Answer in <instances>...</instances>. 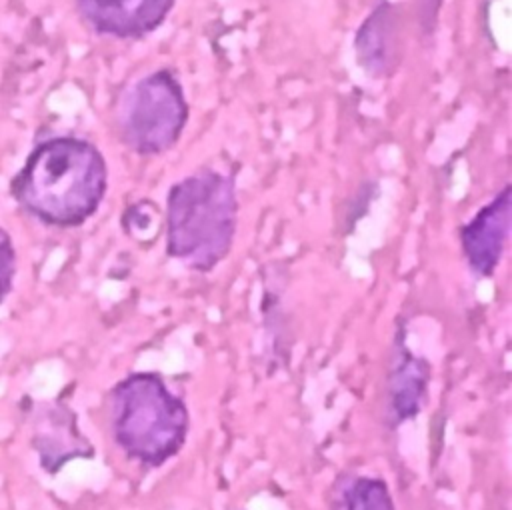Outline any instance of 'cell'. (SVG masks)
Returning a JSON list of instances; mask_svg holds the SVG:
<instances>
[{"instance_id":"obj_1","label":"cell","mask_w":512,"mask_h":510,"mask_svg":"<svg viewBox=\"0 0 512 510\" xmlns=\"http://www.w3.org/2000/svg\"><path fill=\"white\" fill-rule=\"evenodd\" d=\"M108 166L88 140L58 136L38 144L14 178L18 204L48 226L84 224L102 204Z\"/></svg>"},{"instance_id":"obj_2","label":"cell","mask_w":512,"mask_h":510,"mask_svg":"<svg viewBox=\"0 0 512 510\" xmlns=\"http://www.w3.org/2000/svg\"><path fill=\"white\" fill-rule=\"evenodd\" d=\"M166 254L196 272L214 270L232 250L238 228L236 180L200 168L174 182L164 210Z\"/></svg>"},{"instance_id":"obj_3","label":"cell","mask_w":512,"mask_h":510,"mask_svg":"<svg viewBox=\"0 0 512 510\" xmlns=\"http://www.w3.org/2000/svg\"><path fill=\"white\" fill-rule=\"evenodd\" d=\"M110 430L126 458L158 468L186 444L190 414L158 372H132L108 396Z\"/></svg>"},{"instance_id":"obj_4","label":"cell","mask_w":512,"mask_h":510,"mask_svg":"<svg viewBox=\"0 0 512 510\" xmlns=\"http://www.w3.org/2000/svg\"><path fill=\"white\" fill-rule=\"evenodd\" d=\"M190 116L182 84L170 70H156L136 80L122 94L116 130L122 144L138 156L172 150Z\"/></svg>"},{"instance_id":"obj_5","label":"cell","mask_w":512,"mask_h":510,"mask_svg":"<svg viewBox=\"0 0 512 510\" xmlns=\"http://www.w3.org/2000/svg\"><path fill=\"white\" fill-rule=\"evenodd\" d=\"M512 226V186L506 184L466 224L460 226V248L468 268L488 278L498 268Z\"/></svg>"},{"instance_id":"obj_6","label":"cell","mask_w":512,"mask_h":510,"mask_svg":"<svg viewBox=\"0 0 512 510\" xmlns=\"http://www.w3.org/2000/svg\"><path fill=\"white\" fill-rule=\"evenodd\" d=\"M32 448L42 470L56 474L74 458H92L94 448L78 426L76 412L62 400L42 402L32 418Z\"/></svg>"},{"instance_id":"obj_7","label":"cell","mask_w":512,"mask_h":510,"mask_svg":"<svg viewBox=\"0 0 512 510\" xmlns=\"http://www.w3.org/2000/svg\"><path fill=\"white\" fill-rule=\"evenodd\" d=\"M176 0H76L78 14L98 34L138 40L160 28Z\"/></svg>"},{"instance_id":"obj_8","label":"cell","mask_w":512,"mask_h":510,"mask_svg":"<svg viewBox=\"0 0 512 510\" xmlns=\"http://www.w3.org/2000/svg\"><path fill=\"white\" fill-rule=\"evenodd\" d=\"M432 378L430 362L418 354H414L408 344L404 332L396 334L392 362L388 368V420L390 426L396 428L412 418H416L428 394V384Z\"/></svg>"},{"instance_id":"obj_9","label":"cell","mask_w":512,"mask_h":510,"mask_svg":"<svg viewBox=\"0 0 512 510\" xmlns=\"http://www.w3.org/2000/svg\"><path fill=\"white\" fill-rule=\"evenodd\" d=\"M396 14L392 4L380 2L360 24L354 48L360 66L372 76H388L396 66Z\"/></svg>"},{"instance_id":"obj_10","label":"cell","mask_w":512,"mask_h":510,"mask_svg":"<svg viewBox=\"0 0 512 510\" xmlns=\"http://www.w3.org/2000/svg\"><path fill=\"white\" fill-rule=\"evenodd\" d=\"M338 510H396V506L382 478L358 476L344 490Z\"/></svg>"},{"instance_id":"obj_11","label":"cell","mask_w":512,"mask_h":510,"mask_svg":"<svg viewBox=\"0 0 512 510\" xmlns=\"http://www.w3.org/2000/svg\"><path fill=\"white\" fill-rule=\"evenodd\" d=\"M158 220L160 218H158L156 206L148 200H140L124 212L122 224H124L126 234H130L142 242V240H150L156 234Z\"/></svg>"},{"instance_id":"obj_12","label":"cell","mask_w":512,"mask_h":510,"mask_svg":"<svg viewBox=\"0 0 512 510\" xmlns=\"http://www.w3.org/2000/svg\"><path fill=\"white\" fill-rule=\"evenodd\" d=\"M16 274V252L10 234L0 226V304L12 290V280Z\"/></svg>"}]
</instances>
